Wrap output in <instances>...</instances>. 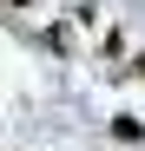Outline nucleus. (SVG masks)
Listing matches in <instances>:
<instances>
[{"instance_id": "3", "label": "nucleus", "mask_w": 145, "mask_h": 151, "mask_svg": "<svg viewBox=\"0 0 145 151\" xmlns=\"http://www.w3.org/2000/svg\"><path fill=\"white\" fill-rule=\"evenodd\" d=\"M132 72H145V59H138V66H132Z\"/></svg>"}, {"instance_id": "2", "label": "nucleus", "mask_w": 145, "mask_h": 151, "mask_svg": "<svg viewBox=\"0 0 145 151\" xmlns=\"http://www.w3.org/2000/svg\"><path fill=\"white\" fill-rule=\"evenodd\" d=\"M7 7H33V0H7Z\"/></svg>"}, {"instance_id": "1", "label": "nucleus", "mask_w": 145, "mask_h": 151, "mask_svg": "<svg viewBox=\"0 0 145 151\" xmlns=\"http://www.w3.org/2000/svg\"><path fill=\"white\" fill-rule=\"evenodd\" d=\"M112 138H125V145H145V125H138L132 112H119V118H112Z\"/></svg>"}]
</instances>
